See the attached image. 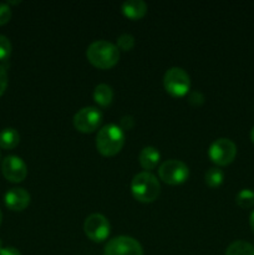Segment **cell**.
Segmentation results:
<instances>
[{
  "instance_id": "6da1fadb",
  "label": "cell",
  "mask_w": 254,
  "mask_h": 255,
  "mask_svg": "<svg viewBox=\"0 0 254 255\" xmlns=\"http://www.w3.org/2000/svg\"><path fill=\"white\" fill-rule=\"evenodd\" d=\"M86 56L94 66L99 69H110L119 62L120 50L117 45L106 40L91 42L86 50Z\"/></svg>"
},
{
  "instance_id": "7a4b0ae2",
  "label": "cell",
  "mask_w": 254,
  "mask_h": 255,
  "mask_svg": "<svg viewBox=\"0 0 254 255\" xmlns=\"http://www.w3.org/2000/svg\"><path fill=\"white\" fill-rule=\"evenodd\" d=\"M125 144V131L115 124L105 125L96 136V147L104 156H115Z\"/></svg>"
},
{
  "instance_id": "3957f363",
  "label": "cell",
  "mask_w": 254,
  "mask_h": 255,
  "mask_svg": "<svg viewBox=\"0 0 254 255\" xmlns=\"http://www.w3.org/2000/svg\"><path fill=\"white\" fill-rule=\"evenodd\" d=\"M131 191L134 198L138 199L139 202L149 203V202L156 201L157 197L159 196L161 186L154 174L144 171L137 173L132 178Z\"/></svg>"
},
{
  "instance_id": "277c9868",
  "label": "cell",
  "mask_w": 254,
  "mask_h": 255,
  "mask_svg": "<svg viewBox=\"0 0 254 255\" xmlns=\"http://www.w3.org/2000/svg\"><path fill=\"white\" fill-rule=\"evenodd\" d=\"M163 85L166 91L174 97H182L188 94L191 87V79L187 71L182 67H171L163 76Z\"/></svg>"
},
{
  "instance_id": "5b68a950",
  "label": "cell",
  "mask_w": 254,
  "mask_h": 255,
  "mask_svg": "<svg viewBox=\"0 0 254 255\" xmlns=\"http://www.w3.org/2000/svg\"><path fill=\"white\" fill-rule=\"evenodd\" d=\"M158 174L163 182L176 186L183 183L188 178L189 169L187 164L179 159H167L159 166Z\"/></svg>"
},
{
  "instance_id": "8992f818",
  "label": "cell",
  "mask_w": 254,
  "mask_h": 255,
  "mask_svg": "<svg viewBox=\"0 0 254 255\" xmlns=\"http://www.w3.org/2000/svg\"><path fill=\"white\" fill-rule=\"evenodd\" d=\"M209 158L218 166L232 163L237 156V146L229 138H218L209 146Z\"/></svg>"
},
{
  "instance_id": "52a82bcc",
  "label": "cell",
  "mask_w": 254,
  "mask_h": 255,
  "mask_svg": "<svg viewBox=\"0 0 254 255\" xmlns=\"http://www.w3.org/2000/svg\"><path fill=\"white\" fill-rule=\"evenodd\" d=\"M104 255H143V249L132 237L119 236L109 241Z\"/></svg>"
},
{
  "instance_id": "ba28073f",
  "label": "cell",
  "mask_w": 254,
  "mask_h": 255,
  "mask_svg": "<svg viewBox=\"0 0 254 255\" xmlns=\"http://www.w3.org/2000/svg\"><path fill=\"white\" fill-rule=\"evenodd\" d=\"M74 126L77 131L90 133L97 129L102 121V112L97 107L87 106L79 110L74 116Z\"/></svg>"
},
{
  "instance_id": "9c48e42d",
  "label": "cell",
  "mask_w": 254,
  "mask_h": 255,
  "mask_svg": "<svg viewBox=\"0 0 254 255\" xmlns=\"http://www.w3.org/2000/svg\"><path fill=\"white\" fill-rule=\"evenodd\" d=\"M84 231L92 242H104L110 234V223L102 214L92 213L85 219Z\"/></svg>"
},
{
  "instance_id": "30bf717a",
  "label": "cell",
  "mask_w": 254,
  "mask_h": 255,
  "mask_svg": "<svg viewBox=\"0 0 254 255\" xmlns=\"http://www.w3.org/2000/svg\"><path fill=\"white\" fill-rule=\"evenodd\" d=\"M2 176L9 182L19 183L27 176L26 163L17 156H6L1 163Z\"/></svg>"
},
{
  "instance_id": "8fae6325",
  "label": "cell",
  "mask_w": 254,
  "mask_h": 255,
  "mask_svg": "<svg viewBox=\"0 0 254 255\" xmlns=\"http://www.w3.org/2000/svg\"><path fill=\"white\" fill-rule=\"evenodd\" d=\"M4 202L5 206L11 211H24L30 203V194L24 188H11L5 193Z\"/></svg>"
},
{
  "instance_id": "7c38bea8",
  "label": "cell",
  "mask_w": 254,
  "mask_h": 255,
  "mask_svg": "<svg viewBox=\"0 0 254 255\" xmlns=\"http://www.w3.org/2000/svg\"><path fill=\"white\" fill-rule=\"evenodd\" d=\"M122 12L129 19H141L147 12V4L143 0H126L122 2Z\"/></svg>"
},
{
  "instance_id": "4fadbf2b",
  "label": "cell",
  "mask_w": 254,
  "mask_h": 255,
  "mask_svg": "<svg viewBox=\"0 0 254 255\" xmlns=\"http://www.w3.org/2000/svg\"><path fill=\"white\" fill-rule=\"evenodd\" d=\"M138 158L141 166L144 169H147V171H149V169H153L157 166V163L159 162V158H161V154H159L157 148H154L152 146H147L144 148H142V151L139 152Z\"/></svg>"
},
{
  "instance_id": "5bb4252c",
  "label": "cell",
  "mask_w": 254,
  "mask_h": 255,
  "mask_svg": "<svg viewBox=\"0 0 254 255\" xmlns=\"http://www.w3.org/2000/svg\"><path fill=\"white\" fill-rule=\"evenodd\" d=\"M20 141V134L12 127H6L0 132V147L4 149H12L17 146Z\"/></svg>"
},
{
  "instance_id": "9a60e30c",
  "label": "cell",
  "mask_w": 254,
  "mask_h": 255,
  "mask_svg": "<svg viewBox=\"0 0 254 255\" xmlns=\"http://www.w3.org/2000/svg\"><path fill=\"white\" fill-rule=\"evenodd\" d=\"M114 99L112 87L107 84H100L94 90V100L100 106H109Z\"/></svg>"
},
{
  "instance_id": "2e32d148",
  "label": "cell",
  "mask_w": 254,
  "mask_h": 255,
  "mask_svg": "<svg viewBox=\"0 0 254 255\" xmlns=\"http://www.w3.org/2000/svg\"><path fill=\"white\" fill-rule=\"evenodd\" d=\"M226 255H254V247L244 241L233 242L227 248Z\"/></svg>"
},
{
  "instance_id": "e0dca14e",
  "label": "cell",
  "mask_w": 254,
  "mask_h": 255,
  "mask_svg": "<svg viewBox=\"0 0 254 255\" xmlns=\"http://www.w3.org/2000/svg\"><path fill=\"white\" fill-rule=\"evenodd\" d=\"M224 179V173L222 169H219L218 167H212L204 174V181H206L207 186L212 187V188H216L222 184Z\"/></svg>"
},
{
  "instance_id": "ac0fdd59",
  "label": "cell",
  "mask_w": 254,
  "mask_h": 255,
  "mask_svg": "<svg viewBox=\"0 0 254 255\" xmlns=\"http://www.w3.org/2000/svg\"><path fill=\"white\" fill-rule=\"evenodd\" d=\"M236 202L241 208L248 209L254 206V192L251 189H242L236 197Z\"/></svg>"
},
{
  "instance_id": "d6986e66",
  "label": "cell",
  "mask_w": 254,
  "mask_h": 255,
  "mask_svg": "<svg viewBox=\"0 0 254 255\" xmlns=\"http://www.w3.org/2000/svg\"><path fill=\"white\" fill-rule=\"evenodd\" d=\"M134 46V37L131 34H122L117 37V47L122 51H129Z\"/></svg>"
},
{
  "instance_id": "ffe728a7",
  "label": "cell",
  "mask_w": 254,
  "mask_h": 255,
  "mask_svg": "<svg viewBox=\"0 0 254 255\" xmlns=\"http://www.w3.org/2000/svg\"><path fill=\"white\" fill-rule=\"evenodd\" d=\"M11 54V42L5 35L0 34V61H5Z\"/></svg>"
},
{
  "instance_id": "44dd1931",
  "label": "cell",
  "mask_w": 254,
  "mask_h": 255,
  "mask_svg": "<svg viewBox=\"0 0 254 255\" xmlns=\"http://www.w3.org/2000/svg\"><path fill=\"white\" fill-rule=\"evenodd\" d=\"M11 17V10L9 5L5 2H0V25H5Z\"/></svg>"
},
{
  "instance_id": "7402d4cb",
  "label": "cell",
  "mask_w": 254,
  "mask_h": 255,
  "mask_svg": "<svg viewBox=\"0 0 254 255\" xmlns=\"http://www.w3.org/2000/svg\"><path fill=\"white\" fill-rule=\"evenodd\" d=\"M120 127H121L124 131H128L132 127L134 126V119L131 116V115H126V116H122L121 120H120Z\"/></svg>"
},
{
  "instance_id": "603a6c76",
  "label": "cell",
  "mask_w": 254,
  "mask_h": 255,
  "mask_svg": "<svg viewBox=\"0 0 254 255\" xmlns=\"http://www.w3.org/2000/svg\"><path fill=\"white\" fill-rule=\"evenodd\" d=\"M7 87V74L4 66L0 65V96L5 92Z\"/></svg>"
},
{
  "instance_id": "cb8c5ba5",
  "label": "cell",
  "mask_w": 254,
  "mask_h": 255,
  "mask_svg": "<svg viewBox=\"0 0 254 255\" xmlns=\"http://www.w3.org/2000/svg\"><path fill=\"white\" fill-rule=\"evenodd\" d=\"M188 101L191 102L192 105H197V106H198V105L203 104L204 102V96L199 91H194L189 95Z\"/></svg>"
},
{
  "instance_id": "d4e9b609",
  "label": "cell",
  "mask_w": 254,
  "mask_h": 255,
  "mask_svg": "<svg viewBox=\"0 0 254 255\" xmlns=\"http://www.w3.org/2000/svg\"><path fill=\"white\" fill-rule=\"evenodd\" d=\"M0 255H21V253L14 247H6L0 251Z\"/></svg>"
},
{
  "instance_id": "484cf974",
  "label": "cell",
  "mask_w": 254,
  "mask_h": 255,
  "mask_svg": "<svg viewBox=\"0 0 254 255\" xmlns=\"http://www.w3.org/2000/svg\"><path fill=\"white\" fill-rule=\"evenodd\" d=\"M249 224H251V228L253 229L254 232V211L251 213V217H249Z\"/></svg>"
},
{
  "instance_id": "4316f807",
  "label": "cell",
  "mask_w": 254,
  "mask_h": 255,
  "mask_svg": "<svg viewBox=\"0 0 254 255\" xmlns=\"http://www.w3.org/2000/svg\"><path fill=\"white\" fill-rule=\"evenodd\" d=\"M251 139H252V142L254 143V127L252 128V131H251Z\"/></svg>"
},
{
  "instance_id": "83f0119b",
  "label": "cell",
  "mask_w": 254,
  "mask_h": 255,
  "mask_svg": "<svg viewBox=\"0 0 254 255\" xmlns=\"http://www.w3.org/2000/svg\"><path fill=\"white\" fill-rule=\"evenodd\" d=\"M1 221H2V214H1V211H0V224H1Z\"/></svg>"
},
{
  "instance_id": "f1b7e54d",
  "label": "cell",
  "mask_w": 254,
  "mask_h": 255,
  "mask_svg": "<svg viewBox=\"0 0 254 255\" xmlns=\"http://www.w3.org/2000/svg\"><path fill=\"white\" fill-rule=\"evenodd\" d=\"M2 249V242H1V239H0V251H1Z\"/></svg>"
},
{
  "instance_id": "f546056e",
  "label": "cell",
  "mask_w": 254,
  "mask_h": 255,
  "mask_svg": "<svg viewBox=\"0 0 254 255\" xmlns=\"http://www.w3.org/2000/svg\"><path fill=\"white\" fill-rule=\"evenodd\" d=\"M0 157H1V154H0Z\"/></svg>"
}]
</instances>
